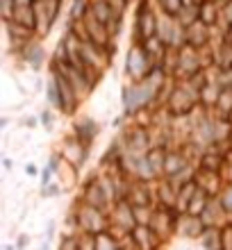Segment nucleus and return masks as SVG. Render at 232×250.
Segmentation results:
<instances>
[{
  "mask_svg": "<svg viewBox=\"0 0 232 250\" xmlns=\"http://www.w3.org/2000/svg\"><path fill=\"white\" fill-rule=\"evenodd\" d=\"M221 234H223V228H219V225H207L198 239L200 248L203 250H221Z\"/></svg>",
  "mask_w": 232,
  "mask_h": 250,
  "instance_id": "obj_22",
  "label": "nucleus"
},
{
  "mask_svg": "<svg viewBox=\"0 0 232 250\" xmlns=\"http://www.w3.org/2000/svg\"><path fill=\"white\" fill-rule=\"evenodd\" d=\"M39 119H41V123L46 125V130H53V112H50V109H46Z\"/></svg>",
  "mask_w": 232,
  "mask_h": 250,
  "instance_id": "obj_31",
  "label": "nucleus"
},
{
  "mask_svg": "<svg viewBox=\"0 0 232 250\" xmlns=\"http://www.w3.org/2000/svg\"><path fill=\"white\" fill-rule=\"evenodd\" d=\"M137 228V218H134V205L130 200H119L114 203L109 209V234L116 239L126 237Z\"/></svg>",
  "mask_w": 232,
  "mask_h": 250,
  "instance_id": "obj_5",
  "label": "nucleus"
},
{
  "mask_svg": "<svg viewBox=\"0 0 232 250\" xmlns=\"http://www.w3.org/2000/svg\"><path fill=\"white\" fill-rule=\"evenodd\" d=\"M80 200H82V203H86V205H91V207H98V209H103V211H109L114 207V205L107 200L105 191H103L98 178H96V173H93V175H89V178L84 180L82 191H80Z\"/></svg>",
  "mask_w": 232,
  "mask_h": 250,
  "instance_id": "obj_9",
  "label": "nucleus"
},
{
  "mask_svg": "<svg viewBox=\"0 0 232 250\" xmlns=\"http://www.w3.org/2000/svg\"><path fill=\"white\" fill-rule=\"evenodd\" d=\"M25 173H27V175H37V166H34V164H27L25 166Z\"/></svg>",
  "mask_w": 232,
  "mask_h": 250,
  "instance_id": "obj_32",
  "label": "nucleus"
},
{
  "mask_svg": "<svg viewBox=\"0 0 232 250\" xmlns=\"http://www.w3.org/2000/svg\"><path fill=\"white\" fill-rule=\"evenodd\" d=\"M126 78L127 82H144V80L153 73L155 68V62L153 57L148 55V50L144 48V43L139 41H132V46L127 50V57H126Z\"/></svg>",
  "mask_w": 232,
  "mask_h": 250,
  "instance_id": "obj_3",
  "label": "nucleus"
},
{
  "mask_svg": "<svg viewBox=\"0 0 232 250\" xmlns=\"http://www.w3.org/2000/svg\"><path fill=\"white\" fill-rule=\"evenodd\" d=\"M228 223H230V225H232V214H230V221H228Z\"/></svg>",
  "mask_w": 232,
  "mask_h": 250,
  "instance_id": "obj_37",
  "label": "nucleus"
},
{
  "mask_svg": "<svg viewBox=\"0 0 232 250\" xmlns=\"http://www.w3.org/2000/svg\"><path fill=\"white\" fill-rule=\"evenodd\" d=\"M205 2V0H185V5H196V7H200Z\"/></svg>",
  "mask_w": 232,
  "mask_h": 250,
  "instance_id": "obj_34",
  "label": "nucleus"
},
{
  "mask_svg": "<svg viewBox=\"0 0 232 250\" xmlns=\"http://www.w3.org/2000/svg\"><path fill=\"white\" fill-rule=\"evenodd\" d=\"M126 200H130L134 207H139V205H155V185L132 178Z\"/></svg>",
  "mask_w": 232,
  "mask_h": 250,
  "instance_id": "obj_14",
  "label": "nucleus"
},
{
  "mask_svg": "<svg viewBox=\"0 0 232 250\" xmlns=\"http://www.w3.org/2000/svg\"><path fill=\"white\" fill-rule=\"evenodd\" d=\"M164 107L171 116H189L200 107V93L189 86L185 80H175L166 93Z\"/></svg>",
  "mask_w": 232,
  "mask_h": 250,
  "instance_id": "obj_1",
  "label": "nucleus"
},
{
  "mask_svg": "<svg viewBox=\"0 0 232 250\" xmlns=\"http://www.w3.org/2000/svg\"><path fill=\"white\" fill-rule=\"evenodd\" d=\"M157 19L159 12L153 0H139L137 16H134V41L144 43V41L153 39L157 34Z\"/></svg>",
  "mask_w": 232,
  "mask_h": 250,
  "instance_id": "obj_4",
  "label": "nucleus"
},
{
  "mask_svg": "<svg viewBox=\"0 0 232 250\" xmlns=\"http://www.w3.org/2000/svg\"><path fill=\"white\" fill-rule=\"evenodd\" d=\"M219 200H221V205H223V209H226L228 214H232V178H228V182L223 185V189H221V193H219Z\"/></svg>",
  "mask_w": 232,
  "mask_h": 250,
  "instance_id": "obj_27",
  "label": "nucleus"
},
{
  "mask_svg": "<svg viewBox=\"0 0 232 250\" xmlns=\"http://www.w3.org/2000/svg\"><path fill=\"white\" fill-rule=\"evenodd\" d=\"M230 89H232V86H230Z\"/></svg>",
  "mask_w": 232,
  "mask_h": 250,
  "instance_id": "obj_39",
  "label": "nucleus"
},
{
  "mask_svg": "<svg viewBox=\"0 0 232 250\" xmlns=\"http://www.w3.org/2000/svg\"><path fill=\"white\" fill-rule=\"evenodd\" d=\"M214 196H210L207 191H203L198 187V191L193 193V198H191V203H189V209H187V214H191V216H200L203 211H205V207H207V203L212 200Z\"/></svg>",
  "mask_w": 232,
  "mask_h": 250,
  "instance_id": "obj_23",
  "label": "nucleus"
},
{
  "mask_svg": "<svg viewBox=\"0 0 232 250\" xmlns=\"http://www.w3.org/2000/svg\"><path fill=\"white\" fill-rule=\"evenodd\" d=\"M60 155L66 159L68 164H73L75 168L80 171V168L84 166V162L89 159V146H84L78 137H73V134H68V137L62 141Z\"/></svg>",
  "mask_w": 232,
  "mask_h": 250,
  "instance_id": "obj_10",
  "label": "nucleus"
},
{
  "mask_svg": "<svg viewBox=\"0 0 232 250\" xmlns=\"http://www.w3.org/2000/svg\"><path fill=\"white\" fill-rule=\"evenodd\" d=\"M223 37H226V41H228V43H230V46H232V25L228 27L226 32H223Z\"/></svg>",
  "mask_w": 232,
  "mask_h": 250,
  "instance_id": "obj_33",
  "label": "nucleus"
},
{
  "mask_svg": "<svg viewBox=\"0 0 232 250\" xmlns=\"http://www.w3.org/2000/svg\"><path fill=\"white\" fill-rule=\"evenodd\" d=\"M193 159L187 155L185 148H169L166 150V162H164V178H178L187 166H191Z\"/></svg>",
  "mask_w": 232,
  "mask_h": 250,
  "instance_id": "obj_11",
  "label": "nucleus"
},
{
  "mask_svg": "<svg viewBox=\"0 0 232 250\" xmlns=\"http://www.w3.org/2000/svg\"><path fill=\"white\" fill-rule=\"evenodd\" d=\"M212 39V27L205 25L203 21H196L191 25H187V46L196 48V50H205V48H210Z\"/></svg>",
  "mask_w": 232,
  "mask_h": 250,
  "instance_id": "obj_13",
  "label": "nucleus"
},
{
  "mask_svg": "<svg viewBox=\"0 0 232 250\" xmlns=\"http://www.w3.org/2000/svg\"><path fill=\"white\" fill-rule=\"evenodd\" d=\"M14 23L21 27H25V30H32L37 32V12H34V2L32 5H21L16 7V14H14Z\"/></svg>",
  "mask_w": 232,
  "mask_h": 250,
  "instance_id": "obj_21",
  "label": "nucleus"
},
{
  "mask_svg": "<svg viewBox=\"0 0 232 250\" xmlns=\"http://www.w3.org/2000/svg\"><path fill=\"white\" fill-rule=\"evenodd\" d=\"M53 78H55V82H57V86H60V98H62L60 112L71 116V114L78 112L80 103H82V96L78 93V89L73 86V82H71L60 68H55V66H53Z\"/></svg>",
  "mask_w": 232,
  "mask_h": 250,
  "instance_id": "obj_6",
  "label": "nucleus"
},
{
  "mask_svg": "<svg viewBox=\"0 0 232 250\" xmlns=\"http://www.w3.org/2000/svg\"><path fill=\"white\" fill-rule=\"evenodd\" d=\"M200 221L207 225H219V228H223V225H228V221H230V214H228L226 209H223V205H221L219 196H214L210 203H207L205 211L200 214Z\"/></svg>",
  "mask_w": 232,
  "mask_h": 250,
  "instance_id": "obj_16",
  "label": "nucleus"
},
{
  "mask_svg": "<svg viewBox=\"0 0 232 250\" xmlns=\"http://www.w3.org/2000/svg\"><path fill=\"white\" fill-rule=\"evenodd\" d=\"M205 230V223L200 221V216H191V214H180L178 225H175V234L185 239H200Z\"/></svg>",
  "mask_w": 232,
  "mask_h": 250,
  "instance_id": "obj_17",
  "label": "nucleus"
},
{
  "mask_svg": "<svg viewBox=\"0 0 232 250\" xmlns=\"http://www.w3.org/2000/svg\"><path fill=\"white\" fill-rule=\"evenodd\" d=\"M200 12V21L210 25L214 30L216 25H221V2L219 0H205L203 5L198 7Z\"/></svg>",
  "mask_w": 232,
  "mask_h": 250,
  "instance_id": "obj_20",
  "label": "nucleus"
},
{
  "mask_svg": "<svg viewBox=\"0 0 232 250\" xmlns=\"http://www.w3.org/2000/svg\"><path fill=\"white\" fill-rule=\"evenodd\" d=\"M34 0H16V7H21V5H32Z\"/></svg>",
  "mask_w": 232,
  "mask_h": 250,
  "instance_id": "obj_35",
  "label": "nucleus"
},
{
  "mask_svg": "<svg viewBox=\"0 0 232 250\" xmlns=\"http://www.w3.org/2000/svg\"><path fill=\"white\" fill-rule=\"evenodd\" d=\"M62 9V0H34V12H37V34L46 37L53 25L57 23Z\"/></svg>",
  "mask_w": 232,
  "mask_h": 250,
  "instance_id": "obj_7",
  "label": "nucleus"
},
{
  "mask_svg": "<svg viewBox=\"0 0 232 250\" xmlns=\"http://www.w3.org/2000/svg\"><path fill=\"white\" fill-rule=\"evenodd\" d=\"M60 193H62V187L57 185V180L50 182V185H46V187H41V196L43 198H53V196H60Z\"/></svg>",
  "mask_w": 232,
  "mask_h": 250,
  "instance_id": "obj_30",
  "label": "nucleus"
},
{
  "mask_svg": "<svg viewBox=\"0 0 232 250\" xmlns=\"http://www.w3.org/2000/svg\"><path fill=\"white\" fill-rule=\"evenodd\" d=\"M46 98H48V103H50V107H53V109H60V107H62L60 86H57V82H55L53 75H50V80H48V84H46Z\"/></svg>",
  "mask_w": 232,
  "mask_h": 250,
  "instance_id": "obj_25",
  "label": "nucleus"
},
{
  "mask_svg": "<svg viewBox=\"0 0 232 250\" xmlns=\"http://www.w3.org/2000/svg\"><path fill=\"white\" fill-rule=\"evenodd\" d=\"M228 144H230V146H232V134H230V141H228Z\"/></svg>",
  "mask_w": 232,
  "mask_h": 250,
  "instance_id": "obj_38",
  "label": "nucleus"
},
{
  "mask_svg": "<svg viewBox=\"0 0 232 250\" xmlns=\"http://www.w3.org/2000/svg\"><path fill=\"white\" fill-rule=\"evenodd\" d=\"M75 214V221H78L80 232H86V234H103V232L109 230V211H103L98 207H91V205L82 203L78 198L75 207L71 209Z\"/></svg>",
  "mask_w": 232,
  "mask_h": 250,
  "instance_id": "obj_2",
  "label": "nucleus"
},
{
  "mask_svg": "<svg viewBox=\"0 0 232 250\" xmlns=\"http://www.w3.org/2000/svg\"><path fill=\"white\" fill-rule=\"evenodd\" d=\"M130 234L134 239L137 250H162V246H164V241L157 237V232L150 225H137Z\"/></svg>",
  "mask_w": 232,
  "mask_h": 250,
  "instance_id": "obj_15",
  "label": "nucleus"
},
{
  "mask_svg": "<svg viewBox=\"0 0 232 250\" xmlns=\"http://www.w3.org/2000/svg\"><path fill=\"white\" fill-rule=\"evenodd\" d=\"M0 14H2V21H12L14 14H16V0H0Z\"/></svg>",
  "mask_w": 232,
  "mask_h": 250,
  "instance_id": "obj_28",
  "label": "nucleus"
},
{
  "mask_svg": "<svg viewBox=\"0 0 232 250\" xmlns=\"http://www.w3.org/2000/svg\"><path fill=\"white\" fill-rule=\"evenodd\" d=\"M221 250H232V225H223V234H221Z\"/></svg>",
  "mask_w": 232,
  "mask_h": 250,
  "instance_id": "obj_29",
  "label": "nucleus"
},
{
  "mask_svg": "<svg viewBox=\"0 0 232 250\" xmlns=\"http://www.w3.org/2000/svg\"><path fill=\"white\" fill-rule=\"evenodd\" d=\"M19 57L25 62L32 71H39L41 66H43V62H46V50L41 46V41L32 39L23 50H19Z\"/></svg>",
  "mask_w": 232,
  "mask_h": 250,
  "instance_id": "obj_19",
  "label": "nucleus"
},
{
  "mask_svg": "<svg viewBox=\"0 0 232 250\" xmlns=\"http://www.w3.org/2000/svg\"><path fill=\"white\" fill-rule=\"evenodd\" d=\"M155 214V205H139L134 207V218H137V225H150Z\"/></svg>",
  "mask_w": 232,
  "mask_h": 250,
  "instance_id": "obj_26",
  "label": "nucleus"
},
{
  "mask_svg": "<svg viewBox=\"0 0 232 250\" xmlns=\"http://www.w3.org/2000/svg\"><path fill=\"white\" fill-rule=\"evenodd\" d=\"M226 182H228L226 173L210 171V168H200L198 166V173H196V185H198L203 191H207L210 196H219Z\"/></svg>",
  "mask_w": 232,
  "mask_h": 250,
  "instance_id": "obj_12",
  "label": "nucleus"
},
{
  "mask_svg": "<svg viewBox=\"0 0 232 250\" xmlns=\"http://www.w3.org/2000/svg\"><path fill=\"white\" fill-rule=\"evenodd\" d=\"M178 211L171 209V207H155L153 221H150V228L157 232V237L162 241H169V239L175 234V225H178Z\"/></svg>",
  "mask_w": 232,
  "mask_h": 250,
  "instance_id": "obj_8",
  "label": "nucleus"
},
{
  "mask_svg": "<svg viewBox=\"0 0 232 250\" xmlns=\"http://www.w3.org/2000/svg\"><path fill=\"white\" fill-rule=\"evenodd\" d=\"M212 112H216L219 116H223V119H230L232 116V89L230 86H228V89H221L219 103H216V107H214Z\"/></svg>",
  "mask_w": 232,
  "mask_h": 250,
  "instance_id": "obj_24",
  "label": "nucleus"
},
{
  "mask_svg": "<svg viewBox=\"0 0 232 250\" xmlns=\"http://www.w3.org/2000/svg\"><path fill=\"white\" fill-rule=\"evenodd\" d=\"M5 250H14V246H5Z\"/></svg>",
  "mask_w": 232,
  "mask_h": 250,
  "instance_id": "obj_36",
  "label": "nucleus"
},
{
  "mask_svg": "<svg viewBox=\"0 0 232 250\" xmlns=\"http://www.w3.org/2000/svg\"><path fill=\"white\" fill-rule=\"evenodd\" d=\"M98 130H100L98 123H96L91 116H82V119H78L73 123V130H71V134H73V137H78L82 144L91 148L93 141H96V137H98Z\"/></svg>",
  "mask_w": 232,
  "mask_h": 250,
  "instance_id": "obj_18",
  "label": "nucleus"
}]
</instances>
